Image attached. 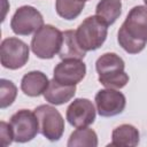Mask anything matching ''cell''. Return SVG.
<instances>
[{
    "instance_id": "cell-8",
    "label": "cell",
    "mask_w": 147,
    "mask_h": 147,
    "mask_svg": "<svg viewBox=\"0 0 147 147\" xmlns=\"http://www.w3.org/2000/svg\"><path fill=\"white\" fill-rule=\"evenodd\" d=\"M44 25V18L39 10L32 6L17 8L10 21V28L17 36H29Z\"/></svg>"
},
{
    "instance_id": "cell-13",
    "label": "cell",
    "mask_w": 147,
    "mask_h": 147,
    "mask_svg": "<svg viewBox=\"0 0 147 147\" xmlns=\"http://www.w3.org/2000/svg\"><path fill=\"white\" fill-rule=\"evenodd\" d=\"M76 94V85H64L54 78L49 80V85L44 93L45 100L55 106H61L70 101Z\"/></svg>"
},
{
    "instance_id": "cell-11",
    "label": "cell",
    "mask_w": 147,
    "mask_h": 147,
    "mask_svg": "<svg viewBox=\"0 0 147 147\" xmlns=\"http://www.w3.org/2000/svg\"><path fill=\"white\" fill-rule=\"evenodd\" d=\"M86 75V64L83 60L67 59L57 63L53 71V78L64 85H77Z\"/></svg>"
},
{
    "instance_id": "cell-16",
    "label": "cell",
    "mask_w": 147,
    "mask_h": 147,
    "mask_svg": "<svg viewBox=\"0 0 147 147\" xmlns=\"http://www.w3.org/2000/svg\"><path fill=\"white\" fill-rule=\"evenodd\" d=\"M122 14L121 0H100L95 7V15L108 26L114 24Z\"/></svg>"
},
{
    "instance_id": "cell-1",
    "label": "cell",
    "mask_w": 147,
    "mask_h": 147,
    "mask_svg": "<svg viewBox=\"0 0 147 147\" xmlns=\"http://www.w3.org/2000/svg\"><path fill=\"white\" fill-rule=\"evenodd\" d=\"M119 46L129 54L140 53L147 44V7H133L117 33Z\"/></svg>"
},
{
    "instance_id": "cell-3",
    "label": "cell",
    "mask_w": 147,
    "mask_h": 147,
    "mask_svg": "<svg viewBox=\"0 0 147 147\" xmlns=\"http://www.w3.org/2000/svg\"><path fill=\"white\" fill-rule=\"evenodd\" d=\"M63 40V32L51 24H44L31 39V51L42 60L53 59L59 54Z\"/></svg>"
},
{
    "instance_id": "cell-9",
    "label": "cell",
    "mask_w": 147,
    "mask_h": 147,
    "mask_svg": "<svg viewBox=\"0 0 147 147\" xmlns=\"http://www.w3.org/2000/svg\"><path fill=\"white\" fill-rule=\"evenodd\" d=\"M96 111L101 117L116 116L125 109V95L114 88H103L98 91L94 98Z\"/></svg>"
},
{
    "instance_id": "cell-12",
    "label": "cell",
    "mask_w": 147,
    "mask_h": 147,
    "mask_svg": "<svg viewBox=\"0 0 147 147\" xmlns=\"http://www.w3.org/2000/svg\"><path fill=\"white\" fill-rule=\"evenodd\" d=\"M49 85V79L42 71L32 70L25 74L21 80V90L22 92L31 98H36L39 95H44L45 91Z\"/></svg>"
},
{
    "instance_id": "cell-20",
    "label": "cell",
    "mask_w": 147,
    "mask_h": 147,
    "mask_svg": "<svg viewBox=\"0 0 147 147\" xmlns=\"http://www.w3.org/2000/svg\"><path fill=\"white\" fill-rule=\"evenodd\" d=\"M0 138L2 146H8L14 141V134L10 124L6 122H0Z\"/></svg>"
},
{
    "instance_id": "cell-15",
    "label": "cell",
    "mask_w": 147,
    "mask_h": 147,
    "mask_svg": "<svg viewBox=\"0 0 147 147\" xmlns=\"http://www.w3.org/2000/svg\"><path fill=\"white\" fill-rule=\"evenodd\" d=\"M86 55V52L80 47L78 44L76 31L74 30H67L63 32V40L62 45L59 52V56L61 60L67 59H76V60H83Z\"/></svg>"
},
{
    "instance_id": "cell-18",
    "label": "cell",
    "mask_w": 147,
    "mask_h": 147,
    "mask_svg": "<svg viewBox=\"0 0 147 147\" xmlns=\"http://www.w3.org/2000/svg\"><path fill=\"white\" fill-rule=\"evenodd\" d=\"M85 7V1L82 0H56L55 10L57 15L67 21L77 18Z\"/></svg>"
},
{
    "instance_id": "cell-21",
    "label": "cell",
    "mask_w": 147,
    "mask_h": 147,
    "mask_svg": "<svg viewBox=\"0 0 147 147\" xmlns=\"http://www.w3.org/2000/svg\"><path fill=\"white\" fill-rule=\"evenodd\" d=\"M144 2H145V5H146V7H147V0H144Z\"/></svg>"
},
{
    "instance_id": "cell-5",
    "label": "cell",
    "mask_w": 147,
    "mask_h": 147,
    "mask_svg": "<svg viewBox=\"0 0 147 147\" xmlns=\"http://www.w3.org/2000/svg\"><path fill=\"white\" fill-rule=\"evenodd\" d=\"M39 123V132L49 141H57L64 132V119L60 111L49 105H40L34 109Z\"/></svg>"
},
{
    "instance_id": "cell-2",
    "label": "cell",
    "mask_w": 147,
    "mask_h": 147,
    "mask_svg": "<svg viewBox=\"0 0 147 147\" xmlns=\"http://www.w3.org/2000/svg\"><path fill=\"white\" fill-rule=\"evenodd\" d=\"M125 63L116 53H105L95 62L98 79L106 88L119 90L129 83V75L124 71Z\"/></svg>"
},
{
    "instance_id": "cell-17",
    "label": "cell",
    "mask_w": 147,
    "mask_h": 147,
    "mask_svg": "<svg viewBox=\"0 0 147 147\" xmlns=\"http://www.w3.org/2000/svg\"><path fill=\"white\" fill-rule=\"evenodd\" d=\"M68 147H96L98 136L96 132L88 126L77 127L69 137Z\"/></svg>"
},
{
    "instance_id": "cell-22",
    "label": "cell",
    "mask_w": 147,
    "mask_h": 147,
    "mask_svg": "<svg viewBox=\"0 0 147 147\" xmlns=\"http://www.w3.org/2000/svg\"><path fill=\"white\" fill-rule=\"evenodd\" d=\"M82 1H87V0H82Z\"/></svg>"
},
{
    "instance_id": "cell-10",
    "label": "cell",
    "mask_w": 147,
    "mask_h": 147,
    "mask_svg": "<svg viewBox=\"0 0 147 147\" xmlns=\"http://www.w3.org/2000/svg\"><path fill=\"white\" fill-rule=\"evenodd\" d=\"M96 109L91 100L84 98L75 99L67 108L65 118L74 127H85L95 121Z\"/></svg>"
},
{
    "instance_id": "cell-4",
    "label": "cell",
    "mask_w": 147,
    "mask_h": 147,
    "mask_svg": "<svg viewBox=\"0 0 147 147\" xmlns=\"http://www.w3.org/2000/svg\"><path fill=\"white\" fill-rule=\"evenodd\" d=\"M107 34L108 25L96 15L86 17L76 30L78 44L85 52L100 48L106 41Z\"/></svg>"
},
{
    "instance_id": "cell-7",
    "label": "cell",
    "mask_w": 147,
    "mask_h": 147,
    "mask_svg": "<svg viewBox=\"0 0 147 147\" xmlns=\"http://www.w3.org/2000/svg\"><path fill=\"white\" fill-rule=\"evenodd\" d=\"M9 124L13 130L14 141L16 142H28L39 133L37 115L34 111L29 109H21L16 111L10 117Z\"/></svg>"
},
{
    "instance_id": "cell-6",
    "label": "cell",
    "mask_w": 147,
    "mask_h": 147,
    "mask_svg": "<svg viewBox=\"0 0 147 147\" xmlns=\"http://www.w3.org/2000/svg\"><path fill=\"white\" fill-rule=\"evenodd\" d=\"M29 46L16 37H9L2 40L0 46L1 65L9 70H16L29 61Z\"/></svg>"
},
{
    "instance_id": "cell-19",
    "label": "cell",
    "mask_w": 147,
    "mask_h": 147,
    "mask_svg": "<svg viewBox=\"0 0 147 147\" xmlns=\"http://www.w3.org/2000/svg\"><path fill=\"white\" fill-rule=\"evenodd\" d=\"M17 96L16 85L8 79H0V108L5 109L13 105Z\"/></svg>"
},
{
    "instance_id": "cell-14",
    "label": "cell",
    "mask_w": 147,
    "mask_h": 147,
    "mask_svg": "<svg viewBox=\"0 0 147 147\" xmlns=\"http://www.w3.org/2000/svg\"><path fill=\"white\" fill-rule=\"evenodd\" d=\"M140 134L136 126L131 124H122L111 132V142L109 146L134 147L139 144Z\"/></svg>"
}]
</instances>
